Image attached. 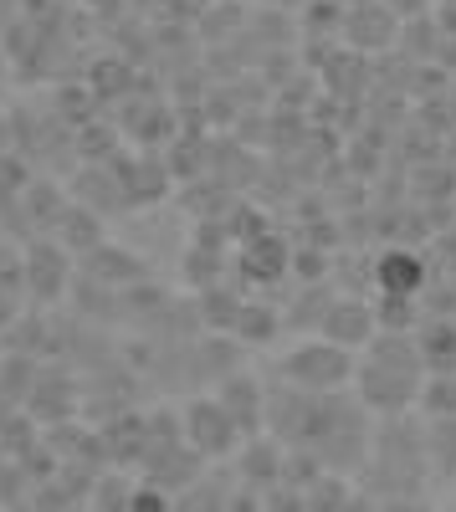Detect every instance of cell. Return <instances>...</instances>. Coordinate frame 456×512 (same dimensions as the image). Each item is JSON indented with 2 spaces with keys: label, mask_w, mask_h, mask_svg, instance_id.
I'll return each instance as SVG.
<instances>
[{
  "label": "cell",
  "mask_w": 456,
  "mask_h": 512,
  "mask_svg": "<svg viewBox=\"0 0 456 512\" xmlns=\"http://www.w3.org/2000/svg\"><path fill=\"white\" fill-rule=\"evenodd\" d=\"M421 379H426V359L416 333H390L380 328L369 338V364L354 369V390L369 405V415L380 420H400L405 410H416L421 400Z\"/></svg>",
  "instance_id": "1"
},
{
  "label": "cell",
  "mask_w": 456,
  "mask_h": 512,
  "mask_svg": "<svg viewBox=\"0 0 456 512\" xmlns=\"http://www.w3.org/2000/svg\"><path fill=\"white\" fill-rule=\"evenodd\" d=\"M354 349L349 344H339V338H328V333H318V338H308V344H293L282 354V379L287 384H303V390H318V395H328V390H344V384L354 379Z\"/></svg>",
  "instance_id": "2"
},
{
  "label": "cell",
  "mask_w": 456,
  "mask_h": 512,
  "mask_svg": "<svg viewBox=\"0 0 456 512\" xmlns=\"http://www.w3.org/2000/svg\"><path fill=\"white\" fill-rule=\"evenodd\" d=\"M180 436H185L190 456H200V461L231 456V451L246 441V436H241V425L231 420V410L221 405V395H200V400H190L185 415H180Z\"/></svg>",
  "instance_id": "3"
},
{
  "label": "cell",
  "mask_w": 456,
  "mask_h": 512,
  "mask_svg": "<svg viewBox=\"0 0 456 512\" xmlns=\"http://www.w3.org/2000/svg\"><path fill=\"white\" fill-rule=\"evenodd\" d=\"M216 395H221V405L231 410V420L241 425V436H257L262 425H267V395H262L257 374H231Z\"/></svg>",
  "instance_id": "4"
},
{
  "label": "cell",
  "mask_w": 456,
  "mask_h": 512,
  "mask_svg": "<svg viewBox=\"0 0 456 512\" xmlns=\"http://www.w3.org/2000/svg\"><path fill=\"white\" fill-rule=\"evenodd\" d=\"M375 287L380 292H395V297H421L426 287V262H421V251H385L380 262H375Z\"/></svg>",
  "instance_id": "5"
},
{
  "label": "cell",
  "mask_w": 456,
  "mask_h": 512,
  "mask_svg": "<svg viewBox=\"0 0 456 512\" xmlns=\"http://www.w3.org/2000/svg\"><path fill=\"white\" fill-rule=\"evenodd\" d=\"M375 328H380L375 308L349 303V297L323 313V333H328V338H339V344H349V349H369V338H375Z\"/></svg>",
  "instance_id": "6"
},
{
  "label": "cell",
  "mask_w": 456,
  "mask_h": 512,
  "mask_svg": "<svg viewBox=\"0 0 456 512\" xmlns=\"http://www.w3.org/2000/svg\"><path fill=\"white\" fill-rule=\"evenodd\" d=\"M426 466L436 477H456V415H431V436H426Z\"/></svg>",
  "instance_id": "7"
},
{
  "label": "cell",
  "mask_w": 456,
  "mask_h": 512,
  "mask_svg": "<svg viewBox=\"0 0 456 512\" xmlns=\"http://www.w3.org/2000/svg\"><path fill=\"white\" fill-rule=\"evenodd\" d=\"M416 344H421L426 374L456 369V323H426V328H416Z\"/></svg>",
  "instance_id": "8"
},
{
  "label": "cell",
  "mask_w": 456,
  "mask_h": 512,
  "mask_svg": "<svg viewBox=\"0 0 456 512\" xmlns=\"http://www.w3.org/2000/svg\"><path fill=\"white\" fill-rule=\"evenodd\" d=\"M416 410L431 420V415H456V369H436L421 379V400Z\"/></svg>",
  "instance_id": "9"
},
{
  "label": "cell",
  "mask_w": 456,
  "mask_h": 512,
  "mask_svg": "<svg viewBox=\"0 0 456 512\" xmlns=\"http://www.w3.org/2000/svg\"><path fill=\"white\" fill-rule=\"evenodd\" d=\"M416 297H395V292H380V303H375V318H380V328H390V333H416Z\"/></svg>",
  "instance_id": "10"
},
{
  "label": "cell",
  "mask_w": 456,
  "mask_h": 512,
  "mask_svg": "<svg viewBox=\"0 0 456 512\" xmlns=\"http://www.w3.org/2000/svg\"><path fill=\"white\" fill-rule=\"evenodd\" d=\"M246 262H257V251L246 256ZM282 272H287V246H282L277 236H262V272H257V277H262V282H277Z\"/></svg>",
  "instance_id": "11"
},
{
  "label": "cell",
  "mask_w": 456,
  "mask_h": 512,
  "mask_svg": "<svg viewBox=\"0 0 456 512\" xmlns=\"http://www.w3.org/2000/svg\"><path fill=\"white\" fill-rule=\"evenodd\" d=\"M241 333H246V338H252V333H257V338H267V333H272V318H267V308H262V318H241Z\"/></svg>",
  "instance_id": "12"
}]
</instances>
